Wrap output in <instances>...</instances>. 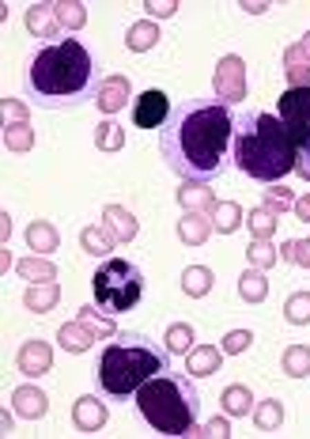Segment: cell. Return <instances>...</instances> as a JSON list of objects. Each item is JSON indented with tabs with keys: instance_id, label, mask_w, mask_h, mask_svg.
<instances>
[{
	"instance_id": "obj_30",
	"label": "cell",
	"mask_w": 310,
	"mask_h": 439,
	"mask_svg": "<svg viewBox=\"0 0 310 439\" xmlns=\"http://www.w3.org/2000/svg\"><path fill=\"white\" fill-rule=\"evenodd\" d=\"M201 436H224V439H227V436H231V428H227V420H224V417H220V420H212V424L204 428Z\"/></svg>"
},
{
	"instance_id": "obj_11",
	"label": "cell",
	"mask_w": 310,
	"mask_h": 439,
	"mask_svg": "<svg viewBox=\"0 0 310 439\" xmlns=\"http://www.w3.org/2000/svg\"><path fill=\"white\" fill-rule=\"evenodd\" d=\"M19 367H23L27 375H42L46 367H50V348H46L42 341H30V345H23Z\"/></svg>"
},
{
	"instance_id": "obj_25",
	"label": "cell",
	"mask_w": 310,
	"mask_h": 439,
	"mask_svg": "<svg viewBox=\"0 0 310 439\" xmlns=\"http://www.w3.org/2000/svg\"><path fill=\"white\" fill-rule=\"evenodd\" d=\"M189 341H193V330H189V326H174V330H171V348H174V353L189 348Z\"/></svg>"
},
{
	"instance_id": "obj_16",
	"label": "cell",
	"mask_w": 310,
	"mask_h": 439,
	"mask_svg": "<svg viewBox=\"0 0 310 439\" xmlns=\"http://www.w3.org/2000/svg\"><path fill=\"white\" fill-rule=\"evenodd\" d=\"M182 288H186L189 295H204V292L212 288L209 269H186V277H182Z\"/></svg>"
},
{
	"instance_id": "obj_19",
	"label": "cell",
	"mask_w": 310,
	"mask_h": 439,
	"mask_svg": "<svg viewBox=\"0 0 310 439\" xmlns=\"http://www.w3.org/2000/svg\"><path fill=\"white\" fill-rule=\"evenodd\" d=\"M122 95H125V84H122V80H110V87L102 91L99 106H102V110H122V106H125Z\"/></svg>"
},
{
	"instance_id": "obj_20",
	"label": "cell",
	"mask_w": 310,
	"mask_h": 439,
	"mask_svg": "<svg viewBox=\"0 0 310 439\" xmlns=\"http://www.w3.org/2000/svg\"><path fill=\"white\" fill-rule=\"evenodd\" d=\"M265 292H269L265 277H261V273H253V269H250V273L242 277V295H246V299H265Z\"/></svg>"
},
{
	"instance_id": "obj_7",
	"label": "cell",
	"mask_w": 310,
	"mask_h": 439,
	"mask_svg": "<svg viewBox=\"0 0 310 439\" xmlns=\"http://www.w3.org/2000/svg\"><path fill=\"white\" fill-rule=\"evenodd\" d=\"M280 122H284V129L291 133L296 148L303 151L307 140H310V87H291V91H284Z\"/></svg>"
},
{
	"instance_id": "obj_23",
	"label": "cell",
	"mask_w": 310,
	"mask_h": 439,
	"mask_svg": "<svg viewBox=\"0 0 310 439\" xmlns=\"http://www.w3.org/2000/svg\"><path fill=\"white\" fill-rule=\"evenodd\" d=\"M106 144V148H122V129H117L114 122H106V125H99V148Z\"/></svg>"
},
{
	"instance_id": "obj_32",
	"label": "cell",
	"mask_w": 310,
	"mask_h": 439,
	"mask_svg": "<svg viewBox=\"0 0 310 439\" xmlns=\"http://www.w3.org/2000/svg\"><path fill=\"white\" fill-rule=\"evenodd\" d=\"M291 246L299 250V254H291V258H296V261H303V265H310V239H307V243H291Z\"/></svg>"
},
{
	"instance_id": "obj_28",
	"label": "cell",
	"mask_w": 310,
	"mask_h": 439,
	"mask_svg": "<svg viewBox=\"0 0 310 439\" xmlns=\"http://www.w3.org/2000/svg\"><path fill=\"white\" fill-rule=\"evenodd\" d=\"M53 8H57L61 19H68V23H84V12H79V4H53Z\"/></svg>"
},
{
	"instance_id": "obj_1",
	"label": "cell",
	"mask_w": 310,
	"mask_h": 439,
	"mask_svg": "<svg viewBox=\"0 0 310 439\" xmlns=\"http://www.w3.org/2000/svg\"><path fill=\"white\" fill-rule=\"evenodd\" d=\"M235 118L220 99H186L171 110L159 137L166 167L186 182H209L231 167Z\"/></svg>"
},
{
	"instance_id": "obj_33",
	"label": "cell",
	"mask_w": 310,
	"mask_h": 439,
	"mask_svg": "<svg viewBox=\"0 0 310 439\" xmlns=\"http://www.w3.org/2000/svg\"><path fill=\"white\" fill-rule=\"evenodd\" d=\"M250 250H258V261L265 265V261H273V250H269L265 243H258V246H250Z\"/></svg>"
},
{
	"instance_id": "obj_9",
	"label": "cell",
	"mask_w": 310,
	"mask_h": 439,
	"mask_svg": "<svg viewBox=\"0 0 310 439\" xmlns=\"http://www.w3.org/2000/svg\"><path fill=\"white\" fill-rule=\"evenodd\" d=\"M216 91H220V102H235L242 95V65L235 57L220 61V73H216Z\"/></svg>"
},
{
	"instance_id": "obj_26",
	"label": "cell",
	"mask_w": 310,
	"mask_h": 439,
	"mask_svg": "<svg viewBox=\"0 0 310 439\" xmlns=\"http://www.w3.org/2000/svg\"><path fill=\"white\" fill-rule=\"evenodd\" d=\"M258 420H261V424H265V428L280 424V405H276V402H269V405H265V409H261V413H258Z\"/></svg>"
},
{
	"instance_id": "obj_10",
	"label": "cell",
	"mask_w": 310,
	"mask_h": 439,
	"mask_svg": "<svg viewBox=\"0 0 310 439\" xmlns=\"http://www.w3.org/2000/svg\"><path fill=\"white\" fill-rule=\"evenodd\" d=\"M72 420L84 432H95V428H102L106 424V409H102V402L99 398H79V405H76V413H72Z\"/></svg>"
},
{
	"instance_id": "obj_12",
	"label": "cell",
	"mask_w": 310,
	"mask_h": 439,
	"mask_svg": "<svg viewBox=\"0 0 310 439\" xmlns=\"http://www.w3.org/2000/svg\"><path fill=\"white\" fill-rule=\"evenodd\" d=\"M12 402L23 417H42L46 413V394H38V390H30V386H19L12 394Z\"/></svg>"
},
{
	"instance_id": "obj_14",
	"label": "cell",
	"mask_w": 310,
	"mask_h": 439,
	"mask_svg": "<svg viewBox=\"0 0 310 439\" xmlns=\"http://www.w3.org/2000/svg\"><path fill=\"white\" fill-rule=\"evenodd\" d=\"M284 315H288V322H296V326L310 322V292L291 295V299H288V307H284Z\"/></svg>"
},
{
	"instance_id": "obj_21",
	"label": "cell",
	"mask_w": 310,
	"mask_h": 439,
	"mask_svg": "<svg viewBox=\"0 0 310 439\" xmlns=\"http://www.w3.org/2000/svg\"><path fill=\"white\" fill-rule=\"evenodd\" d=\"M224 402H227V409H231V413H250V394H246L242 386H231L224 394Z\"/></svg>"
},
{
	"instance_id": "obj_34",
	"label": "cell",
	"mask_w": 310,
	"mask_h": 439,
	"mask_svg": "<svg viewBox=\"0 0 310 439\" xmlns=\"http://www.w3.org/2000/svg\"><path fill=\"white\" fill-rule=\"evenodd\" d=\"M148 8H152V15H171L178 4H148Z\"/></svg>"
},
{
	"instance_id": "obj_15",
	"label": "cell",
	"mask_w": 310,
	"mask_h": 439,
	"mask_svg": "<svg viewBox=\"0 0 310 439\" xmlns=\"http://www.w3.org/2000/svg\"><path fill=\"white\" fill-rule=\"evenodd\" d=\"M284 371L288 375H307L310 371V348H288V353H284Z\"/></svg>"
},
{
	"instance_id": "obj_17",
	"label": "cell",
	"mask_w": 310,
	"mask_h": 439,
	"mask_svg": "<svg viewBox=\"0 0 310 439\" xmlns=\"http://www.w3.org/2000/svg\"><path fill=\"white\" fill-rule=\"evenodd\" d=\"M61 345H65L68 353H84V348L91 345V337H87L79 326H65V330H61Z\"/></svg>"
},
{
	"instance_id": "obj_5",
	"label": "cell",
	"mask_w": 310,
	"mask_h": 439,
	"mask_svg": "<svg viewBox=\"0 0 310 439\" xmlns=\"http://www.w3.org/2000/svg\"><path fill=\"white\" fill-rule=\"evenodd\" d=\"M140 417L163 436H201L197 432V413H201V398L193 390L189 375H174L166 371L152 375L144 386L133 394Z\"/></svg>"
},
{
	"instance_id": "obj_35",
	"label": "cell",
	"mask_w": 310,
	"mask_h": 439,
	"mask_svg": "<svg viewBox=\"0 0 310 439\" xmlns=\"http://www.w3.org/2000/svg\"><path fill=\"white\" fill-rule=\"evenodd\" d=\"M299 216L310 223V197H307V201H299Z\"/></svg>"
},
{
	"instance_id": "obj_8",
	"label": "cell",
	"mask_w": 310,
	"mask_h": 439,
	"mask_svg": "<svg viewBox=\"0 0 310 439\" xmlns=\"http://www.w3.org/2000/svg\"><path fill=\"white\" fill-rule=\"evenodd\" d=\"M171 99H166V91H159V87H152V91H144L137 99V106H133V122L140 125V129H163L166 118H171Z\"/></svg>"
},
{
	"instance_id": "obj_22",
	"label": "cell",
	"mask_w": 310,
	"mask_h": 439,
	"mask_svg": "<svg viewBox=\"0 0 310 439\" xmlns=\"http://www.w3.org/2000/svg\"><path fill=\"white\" fill-rule=\"evenodd\" d=\"M30 235V246H38V250H50V246H57V235H53V227H42V223H35V227L27 231Z\"/></svg>"
},
{
	"instance_id": "obj_13",
	"label": "cell",
	"mask_w": 310,
	"mask_h": 439,
	"mask_svg": "<svg viewBox=\"0 0 310 439\" xmlns=\"http://www.w3.org/2000/svg\"><path fill=\"white\" fill-rule=\"evenodd\" d=\"M155 27L152 23H137V27H129V35H125V42H129V50H152L155 46Z\"/></svg>"
},
{
	"instance_id": "obj_2",
	"label": "cell",
	"mask_w": 310,
	"mask_h": 439,
	"mask_svg": "<svg viewBox=\"0 0 310 439\" xmlns=\"http://www.w3.org/2000/svg\"><path fill=\"white\" fill-rule=\"evenodd\" d=\"M99 61L79 38H53L30 53L23 68V95L42 110H76L95 99Z\"/></svg>"
},
{
	"instance_id": "obj_27",
	"label": "cell",
	"mask_w": 310,
	"mask_h": 439,
	"mask_svg": "<svg viewBox=\"0 0 310 439\" xmlns=\"http://www.w3.org/2000/svg\"><path fill=\"white\" fill-rule=\"evenodd\" d=\"M235 216H238V209H235V205H224V209H220V220H216V227H220V231H231L235 223H238Z\"/></svg>"
},
{
	"instance_id": "obj_4",
	"label": "cell",
	"mask_w": 310,
	"mask_h": 439,
	"mask_svg": "<svg viewBox=\"0 0 310 439\" xmlns=\"http://www.w3.org/2000/svg\"><path fill=\"white\" fill-rule=\"evenodd\" d=\"M171 356L159 341L144 337V333H117L99 356V386L114 402H129L152 375L166 371Z\"/></svg>"
},
{
	"instance_id": "obj_29",
	"label": "cell",
	"mask_w": 310,
	"mask_h": 439,
	"mask_svg": "<svg viewBox=\"0 0 310 439\" xmlns=\"http://www.w3.org/2000/svg\"><path fill=\"white\" fill-rule=\"evenodd\" d=\"M250 227H258L261 235H269V231H273V216H269V212H258V216H250Z\"/></svg>"
},
{
	"instance_id": "obj_31",
	"label": "cell",
	"mask_w": 310,
	"mask_h": 439,
	"mask_svg": "<svg viewBox=\"0 0 310 439\" xmlns=\"http://www.w3.org/2000/svg\"><path fill=\"white\" fill-rule=\"evenodd\" d=\"M296 171L299 174H303V178L310 182V140H307V148L303 151H299V163H296Z\"/></svg>"
},
{
	"instance_id": "obj_6",
	"label": "cell",
	"mask_w": 310,
	"mask_h": 439,
	"mask_svg": "<svg viewBox=\"0 0 310 439\" xmlns=\"http://www.w3.org/2000/svg\"><path fill=\"white\" fill-rule=\"evenodd\" d=\"M91 292H95V303L110 315H125L133 310L140 299H144V273L140 265L125 258H110L106 265H99V273L91 277Z\"/></svg>"
},
{
	"instance_id": "obj_3",
	"label": "cell",
	"mask_w": 310,
	"mask_h": 439,
	"mask_svg": "<svg viewBox=\"0 0 310 439\" xmlns=\"http://www.w3.org/2000/svg\"><path fill=\"white\" fill-rule=\"evenodd\" d=\"M231 163L246 178L253 182H280L284 174L296 171L299 163V148L291 140V133L284 129L280 118L253 110V114L235 118V144H231Z\"/></svg>"
},
{
	"instance_id": "obj_18",
	"label": "cell",
	"mask_w": 310,
	"mask_h": 439,
	"mask_svg": "<svg viewBox=\"0 0 310 439\" xmlns=\"http://www.w3.org/2000/svg\"><path fill=\"white\" fill-rule=\"evenodd\" d=\"M189 371L193 375H212L216 371V348H201V353H189Z\"/></svg>"
},
{
	"instance_id": "obj_24",
	"label": "cell",
	"mask_w": 310,
	"mask_h": 439,
	"mask_svg": "<svg viewBox=\"0 0 310 439\" xmlns=\"http://www.w3.org/2000/svg\"><path fill=\"white\" fill-rule=\"evenodd\" d=\"M253 341V333H246V330H235V333H227L224 337V353H242L246 345Z\"/></svg>"
}]
</instances>
